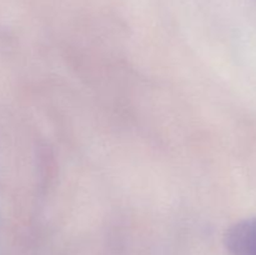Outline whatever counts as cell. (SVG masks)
<instances>
[{
    "instance_id": "6da1fadb",
    "label": "cell",
    "mask_w": 256,
    "mask_h": 255,
    "mask_svg": "<svg viewBox=\"0 0 256 255\" xmlns=\"http://www.w3.org/2000/svg\"><path fill=\"white\" fill-rule=\"evenodd\" d=\"M229 255H256V216L232 224L224 235Z\"/></svg>"
}]
</instances>
